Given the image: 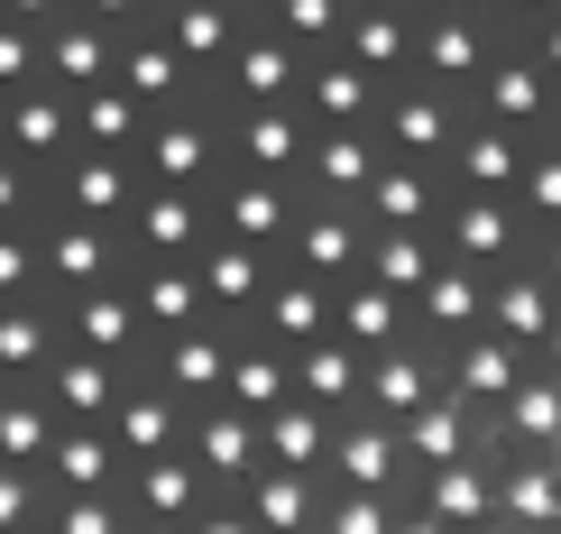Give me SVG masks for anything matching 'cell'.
I'll use <instances>...</instances> for the list:
<instances>
[{
  "mask_svg": "<svg viewBox=\"0 0 561 534\" xmlns=\"http://www.w3.org/2000/svg\"><path fill=\"white\" fill-rule=\"evenodd\" d=\"M0 534H561V0H0Z\"/></svg>",
  "mask_w": 561,
  "mask_h": 534,
  "instance_id": "cell-1",
  "label": "cell"
}]
</instances>
